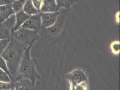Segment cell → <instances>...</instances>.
Masks as SVG:
<instances>
[{"mask_svg":"<svg viewBox=\"0 0 120 90\" xmlns=\"http://www.w3.org/2000/svg\"><path fill=\"white\" fill-rule=\"evenodd\" d=\"M15 90V89L14 88H12V89H11L10 90Z\"/></svg>","mask_w":120,"mask_h":90,"instance_id":"obj_24","label":"cell"},{"mask_svg":"<svg viewBox=\"0 0 120 90\" xmlns=\"http://www.w3.org/2000/svg\"><path fill=\"white\" fill-rule=\"evenodd\" d=\"M59 10L56 0H43L40 12H55L58 11Z\"/></svg>","mask_w":120,"mask_h":90,"instance_id":"obj_8","label":"cell"},{"mask_svg":"<svg viewBox=\"0 0 120 90\" xmlns=\"http://www.w3.org/2000/svg\"><path fill=\"white\" fill-rule=\"evenodd\" d=\"M22 27L35 31L39 33L41 29V20L40 12L34 15H30Z\"/></svg>","mask_w":120,"mask_h":90,"instance_id":"obj_6","label":"cell"},{"mask_svg":"<svg viewBox=\"0 0 120 90\" xmlns=\"http://www.w3.org/2000/svg\"><path fill=\"white\" fill-rule=\"evenodd\" d=\"M11 37L26 48L33 42H37L40 39L39 33L35 31L21 27L11 32Z\"/></svg>","mask_w":120,"mask_h":90,"instance_id":"obj_4","label":"cell"},{"mask_svg":"<svg viewBox=\"0 0 120 90\" xmlns=\"http://www.w3.org/2000/svg\"><path fill=\"white\" fill-rule=\"evenodd\" d=\"M13 82L15 90H35V85L29 79H21Z\"/></svg>","mask_w":120,"mask_h":90,"instance_id":"obj_9","label":"cell"},{"mask_svg":"<svg viewBox=\"0 0 120 90\" xmlns=\"http://www.w3.org/2000/svg\"><path fill=\"white\" fill-rule=\"evenodd\" d=\"M0 82H13L10 77L5 72L0 69Z\"/></svg>","mask_w":120,"mask_h":90,"instance_id":"obj_18","label":"cell"},{"mask_svg":"<svg viewBox=\"0 0 120 90\" xmlns=\"http://www.w3.org/2000/svg\"><path fill=\"white\" fill-rule=\"evenodd\" d=\"M26 0H15L11 4V7L14 13L16 14L22 10Z\"/></svg>","mask_w":120,"mask_h":90,"instance_id":"obj_14","label":"cell"},{"mask_svg":"<svg viewBox=\"0 0 120 90\" xmlns=\"http://www.w3.org/2000/svg\"><path fill=\"white\" fill-rule=\"evenodd\" d=\"M56 4L60 9L63 8L68 9L77 1V0H56Z\"/></svg>","mask_w":120,"mask_h":90,"instance_id":"obj_15","label":"cell"},{"mask_svg":"<svg viewBox=\"0 0 120 90\" xmlns=\"http://www.w3.org/2000/svg\"><path fill=\"white\" fill-rule=\"evenodd\" d=\"M9 42L10 39L0 40V56H1L4 50H5L9 43Z\"/></svg>","mask_w":120,"mask_h":90,"instance_id":"obj_20","label":"cell"},{"mask_svg":"<svg viewBox=\"0 0 120 90\" xmlns=\"http://www.w3.org/2000/svg\"><path fill=\"white\" fill-rule=\"evenodd\" d=\"M16 15V25L14 31L22 27L25 22L28 19L30 15H28L23 11L21 10L15 14ZM12 31V32H13Z\"/></svg>","mask_w":120,"mask_h":90,"instance_id":"obj_11","label":"cell"},{"mask_svg":"<svg viewBox=\"0 0 120 90\" xmlns=\"http://www.w3.org/2000/svg\"><path fill=\"white\" fill-rule=\"evenodd\" d=\"M0 69L3 71H4L8 75H9V76L10 77L11 79L13 82V78L9 71L7 64L5 62V60L1 56H0Z\"/></svg>","mask_w":120,"mask_h":90,"instance_id":"obj_17","label":"cell"},{"mask_svg":"<svg viewBox=\"0 0 120 90\" xmlns=\"http://www.w3.org/2000/svg\"><path fill=\"white\" fill-rule=\"evenodd\" d=\"M112 52L114 54H118L120 51V43L118 41L113 42L111 45Z\"/></svg>","mask_w":120,"mask_h":90,"instance_id":"obj_21","label":"cell"},{"mask_svg":"<svg viewBox=\"0 0 120 90\" xmlns=\"http://www.w3.org/2000/svg\"><path fill=\"white\" fill-rule=\"evenodd\" d=\"M22 10L25 13L30 16L34 15L40 12L36 9L32 0H26Z\"/></svg>","mask_w":120,"mask_h":90,"instance_id":"obj_12","label":"cell"},{"mask_svg":"<svg viewBox=\"0 0 120 90\" xmlns=\"http://www.w3.org/2000/svg\"><path fill=\"white\" fill-rule=\"evenodd\" d=\"M60 12H40L41 20V28H47L53 25L57 20Z\"/></svg>","mask_w":120,"mask_h":90,"instance_id":"obj_7","label":"cell"},{"mask_svg":"<svg viewBox=\"0 0 120 90\" xmlns=\"http://www.w3.org/2000/svg\"><path fill=\"white\" fill-rule=\"evenodd\" d=\"M14 0H0V6L11 4Z\"/></svg>","mask_w":120,"mask_h":90,"instance_id":"obj_23","label":"cell"},{"mask_svg":"<svg viewBox=\"0 0 120 90\" xmlns=\"http://www.w3.org/2000/svg\"><path fill=\"white\" fill-rule=\"evenodd\" d=\"M35 43L32 42L26 49L20 63L17 78L14 82L25 78L30 80L35 85L36 81L40 79V75L36 69V60L30 55L31 49Z\"/></svg>","mask_w":120,"mask_h":90,"instance_id":"obj_3","label":"cell"},{"mask_svg":"<svg viewBox=\"0 0 120 90\" xmlns=\"http://www.w3.org/2000/svg\"></svg>","mask_w":120,"mask_h":90,"instance_id":"obj_25","label":"cell"},{"mask_svg":"<svg viewBox=\"0 0 120 90\" xmlns=\"http://www.w3.org/2000/svg\"><path fill=\"white\" fill-rule=\"evenodd\" d=\"M16 22V15L15 14H14L10 16L1 24L7 29L12 32L15 28Z\"/></svg>","mask_w":120,"mask_h":90,"instance_id":"obj_13","label":"cell"},{"mask_svg":"<svg viewBox=\"0 0 120 90\" xmlns=\"http://www.w3.org/2000/svg\"><path fill=\"white\" fill-rule=\"evenodd\" d=\"M32 1L36 9L40 12L42 0H32Z\"/></svg>","mask_w":120,"mask_h":90,"instance_id":"obj_22","label":"cell"},{"mask_svg":"<svg viewBox=\"0 0 120 90\" xmlns=\"http://www.w3.org/2000/svg\"><path fill=\"white\" fill-rule=\"evenodd\" d=\"M26 48L19 41L10 36L9 43L1 56L5 60L13 82L15 81Z\"/></svg>","mask_w":120,"mask_h":90,"instance_id":"obj_2","label":"cell"},{"mask_svg":"<svg viewBox=\"0 0 120 90\" xmlns=\"http://www.w3.org/2000/svg\"><path fill=\"white\" fill-rule=\"evenodd\" d=\"M69 13L67 10L60 12L58 19L53 25L47 28H41L39 33L40 39L37 42L38 46L44 49L55 43L64 29Z\"/></svg>","mask_w":120,"mask_h":90,"instance_id":"obj_1","label":"cell"},{"mask_svg":"<svg viewBox=\"0 0 120 90\" xmlns=\"http://www.w3.org/2000/svg\"><path fill=\"white\" fill-rule=\"evenodd\" d=\"M14 86L13 82H0V90H9L14 88Z\"/></svg>","mask_w":120,"mask_h":90,"instance_id":"obj_19","label":"cell"},{"mask_svg":"<svg viewBox=\"0 0 120 90\" xmlns=\"http://www.w3.org/2000/svg\"><path fill=\"white\" fill-rule=\"evenodd\" d=\"M11 36V32L7 29L1 23L0 24V40L9 39Z\"/></svg>","mask_w":120,"mask_h":90,"instance_id":"obj_16","label":"cell"},{"mask_svg":"<svg viewBox=\"0 0 120 90\" xmlns=\"http://www.w3.org/2000/svg\"></svg>","mask_w":120,"mask_h":90,"instance_id":"obj_26","label":"cell"},{"mask_svg":"<svg viewBox=\"0 0 120 90\" xmlns=\"http://www.w3.org/2000/svg\"><path fill=\"white\" fill-rule=\"evenodd\" d=\"M66 79L69 81L73 87L86 82L87 76L85 71L80 69H76L71 71L65 76Z\"/></svg>","mask_w":120,"mask_h":90,"instance_id":"obj_5","label":"cell"},{"mask_svg":"<svg viewBox=\"0 0 120 90\" xmlns=\"http://www.w3.org/2000/svg\"><path fill=\"white\" fill-rule=\"evenodd\" d=\"M15 14L13 10L11 4L0 6V23L12 14Z\"/></svg>","mask_w":120,"mask_h":90,"instance_id":"obj_10","label":"cell"}]
</instances>
